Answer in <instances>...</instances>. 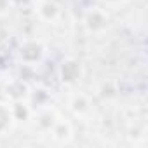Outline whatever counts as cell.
Here are the masks:
<instances>
[{
  "label": "cell",
  "instance_id": "7a4b0ae2",
  "mask_svg": "<svg viewBox=\"0 0 148 148\" xmlns=\"http://www.w3.org/2000/svg\"><path fill=\"white\" fill-rule=\"evenodd\" d=\"M42 54H44V49H42V45L38 44V42H35V40H30V42H26L25 45H21V49H19V58L25 61V63H37L40 58H42Z\"/></svg>",
  "mask_w": 148,
  "mask_h": 148
},
{
  "label": "cell",
  "instance_id": "6da1fadb",
  "mask_svg": "<svg viewBox=\"0 0 148 148\" xmlns=\"http://www.w3.org/2000/svg\"><path fill=\"white\" fill-rule=\"evenodd\" d=\"M59 75H61V80L64 84L77 82L79 77H80V63L75 61V59H66V61H63V64L59 68Z\"/></svg>",
  "mask_w": 148,
  "mask_h": 148
},
{
  "label": "cell",
  "instance_id": "277c9868",
  "mask_svg": "<svg viewBox=\"0 0 148 148\" xmlns=\"http://www.w3.org/2000/svg\"><path fill=\"white\" fill-rule=\"evenodd\" d=\"M38 14L45 21H54L59 16V7L54 0H42V4L38 5Z\"/></svg>",
  "mask_w": 148,
  "mask_h": 148
},
{
  "label": "cell",
  "instance_id": "8992f818",
  "mask_svg": "<svg viewBox=\"0 0 148 148\" xmlns=\"http://www.w3.org/2000/svg\"><path fill=\"white\" fill-rule=\"evenodd\" d=\"M12 7V0H0V14H7Z\"/></svg>",
  "mask_w": 148,
  "mask_h": 148
},
{
  "label": "cell",
  "instance_id": "3957f363",
  "mask_svg": "<svg viewBox=\"0 0 148 148\" xmlns=\"http://www.w3.org/2000/svg\"><path fill=\"white\" fill-rule=\"evenodd\" d=\"M86 25H87L89 30L98 32V30H101V28L106 26V16H105L99 9H92V11L87 12V16H86Z\"/></svg>",
  "mask_w": 148,
  "mask_h": 148
},
{
  "label": "cell",
  "instance_id": "5b68a950",
  "mask_svg": "<svg viewBox=\"0 0 148 148\" xmlns=\"http://www.w3.org/2000/svg\"><path fill=\"white\" fill-rule=\"evenodd\" d=\"M14 120V115H12V108H9L7 105L0 103V131H5L11 122Z\"/></svg>",
  "mask_w": 148,
  "mask_h": 148
}]
</instances>
